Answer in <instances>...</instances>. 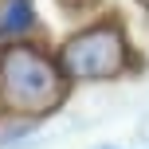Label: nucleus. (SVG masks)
<instances>
[{
    "label": "nucleus",
    "instance_id": "1",
    "mask_svg": "<svg viewBox=\"0 0 149 149\" xmlns=\"http://www.w3.org/2000/svg\"><path fill=\"white\" fill-rule=\"evenodd\" d=\"M67 94L59 63L47 59L31 43H4L0 47V98L20 118H43Z\"/></svg>",
    "mask_w": 149,
    "mask_h": 149
},
{
    "label": "nucleus",
    "instance_id": "2",
    "mask_svg": "<svg viewBox=\"0 0 149 149\" xmlns=\"http://www.w3.org/2000/svg\"><path fill=\"white\" fill-rule=\"evenodd\" d=\"M55 63H59L63 79H79V82L114 79V74L126 71L130 47H126V36L114 24H98V28H86L79 36H71L59 47V59Z\"/></svg>",
    "mask_w": 149,
    "mask_h": 149
},
{
    "label": "nucleus",
    "instance_id": "3",
    "mask_svg": "<svg viewBox=\"0 0 149 149\" xmlns=\"http://www.w3.org/2000/svg\"><path fill=\"white\" fill-rule=\"evenodd\" d=\"M31 24H36V4L31 0H4L0 4V39L4 43H16Z\"/></svg>",
    "mask_w": 149,
    "mask_h": 149
},
{
    "label": "nucleus",
    "instance_id": "4",
    "mask_svg": "<svg viewBox=\"0 0 149 149\" xmlns=\"http://www.w3.org/2000/svg\"><path fill=\"white\" fill-rule=\"evenodd\" d=\"M90 149H122V145H110V141H102V145H90Z\"/></svg>",
    "mask_w": 149,
    "mask_h": 149
},
{
    "label": "nucleus",
    "instance_id": "5",
    "mask_svg": "<svg viewBox=\"0 0 149 149\" xmlns=\"http://www.w3.org/2000/svg\"><path fill=\"white\" fill-rule=\"evenodd\" d=\"M141 4H145V8H149V0H141Z\"/></svg>",
    "mask_w": 149,
    "mask_h": 149
}]
</instances>
